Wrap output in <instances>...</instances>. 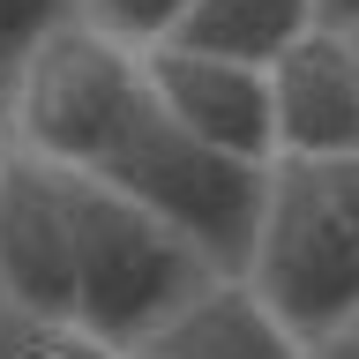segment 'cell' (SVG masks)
Segmentation results:
<instances>
[{
  "instance_id": "4",
  "label": "cell",
  "mask_w": 359,
  "mask_h": 359,
  "mask_svg": "<svg viewBox=\"0 0 359 359\" xmlns=\"http://www.w3.org/2000/svg\"><path fill=\"white\" fill-rule=\"evenodd\" d=\"M150 105V67L97 22H60L8 83V128L22 150H38L60 172H97L128 120Z\"/></svg>"
},
{
  "instance_id": "14",
  "label": "cell",
  "mask_w": 359,
  "mask_h": 359,
  "mask_svg": "<svg viewBox=\"0 0 359 359\" xmlns=\"http://www.w3.org/2000/svg\"><path fill=\"white\" fill-rule=\"evenodd\" d=\"M314 22H322V30H352V22H359V0H314Z\"/></svg>"
},
{
  "instance_id": "9",
  "label": "cell",
  "mask_w": 359,
  "mask_h": 359,
  "mask_svg": "<svg viewBox=\"0 0 359 359\" xmlns=\"http://www.w3.org/2000/svg\"><path fill=\"white\" fill-rule=\"evenodd\" d=\"M307 30H314V0H195L172 38L224 53V60H247V67H269Z\"/></svg>"
},
{
  "instance_id": "6",
  "label": "cell",
  "mask_w": 359,
  "mask_h": 359,
  "mask_svg": "<svg viewBox=\"0 0 359 359\" xmlns=\"http://www.w3.org/2000/svg\"><path fill=\"white\" fill-rule=\"evenodd\" d=\"M150 67L157 105L172 112L187 135L217 142L232 157H255V165H277V97H269V67L224 60V53H202V45H150L142 53Z\"/></svg>"
},
{
  "instance_id": "12",
  "label": "cell",
  "mask_w": 359,
  "mask_h": 359,
  "mask_svg": "<svg viewBox=\"0 0 359 359\" xmlns=\"http://www.w3.org/2000/svg\"><path fill=\"white\" fill-rule=\"evenodd\" d=\"M30 359H128V352H112V344L83 337L75 322H45V344H38Z\"/></svg>"
},
{
  "instance_id": "5",
  "label": "cell",
  "mask_w": 359,
  "mask_h": 359,
  "mask_svg": "<svg viewBox=\"0 0 359 359\" xmlns=\"http://www.w3.org/2000/svg\"><path fill=\"white\" fill-rule=\"evenodd\" d=\"M0 307L22 322H75V195L38 150L0 157Z\"/></svg>"
},
{
  "instance_id": "3",
  "label": "cell",
  "mask_w": 359,
  "mask_h": 359,
  "mask_svg": "<svg viewBox=\"0 0 359 359\" xmlns=\"http://www.w3.org/2000/svg\"><path fill=\"white\" fill-rule=\"evenodd\" d=\"M90 180H112L120 195L157 210L172 232H187V240L217 269H232V277H240L247 255H255L262 202H269V165L232 157V150H217V142L187 135L172 112L157 105V90H150V105L128 120V135L112 142V157Z\"/></svg>"
},
{
  "instance_id": "13",
  "label": "cell",
  "mask_w": 359,
  "mask_h": 359,
  "mask_svg": "<svg viewBox=\"0 0 359 359\" xmlns=\"http://www.w3.org/2000/svg\"><path fill=\"white\" fill-rule=\"evenodd\" d=\"M307 359H359V322H344L330 337H307Z\"/></svg>"
},
{
  "instance_id": "16",
  "label": "cell",
  "mask_w": 359,
  "mask_h": 359,
  "mask_svg": "<svg viewBox=\"0 0 359 359\" xmlns=\"http://www.w3.org/2000/svg\"><path fill=\"white\" fill-rule=\"evenodd\" d=\"M344 45H352V67H359V22H352V30H344Z\"/></svg>"
},
{
  "instance_id": "2",
  "label": "cell",
  "mask_w": 359,
  "mask_h": 359,
  "mask_svg": "<svg viewBox=\"0 0 359 359\" xmlns=\"http://www.w3.org/2000/svg\"><path fill=\"white\" fill-rule=\"evenodd\" d=\"M240 277L299 337L359 322V150L269 165L262 232Z\"/></svg>"
},
{
  "instance_id": "1",
  "label": "cell",
  "mask_w": 359,
  "mask_h": 359,
  "mask_svg": "<svg viewBox=\"0 0 359 359\" xmlns=\"http://www.w3.org/2000/svg\"><path fill=\"white\" fill-rule=\"evenodd\" d=\"M67 195H75V330L112 352H142L210 277H224L187 232H172L112 180L67 172Z\"/></svg>"
},
{
  "instance_id": "7",
  "label": "cell",
  "mask_w": 359,
  "mask_h": 359,
  "mask_svg": "<svg viewBox=\"0 0 359 359\" xmlns=\"http://www.w3.org/2000/svg\"><path fill=\"white\" fill-rule=\"evenodd\" d=\"M277 97V157H344L359 150V67L344 30L314 22L307 38L269 60Z\"/></svg>"
},
{
  "instance_id": "10",
  "label": "cell",
  "mask_w": 359,
  "mask_h": 359,
  "mask_svg": "<svg viewBox=\"0 0 359 359\" xmlns=\"http://www.w3.org/2000/svg\"><path fill=\"white\" fill-rule=\"evenodd\" d=\"M75 15H83V0H0V97L22 75V60Z\"/></svg>"
},
{
  "instance_id": "15",
  "label": "cell",
  "mask_w": 359,
  "mask_h": 359,
  "mask_svg": "<svg viewBox=\"0 0 359 359\" xmlns=\"http://www.w3.org/2000/svg\"><path fill=\"white\" fill-rule=\"evenodd\" d=\"M15 150V128H8V97H0V157Z\"/></svg>"
},
{
  "instance_id": "11",
  "label": "cell",
  "mask_w": 359,
  "mask_h": 359,
  "mask_svg": "<svg viewBox=\"0 0 359 359\" xmlns=\"http://www.w3.org/2000/svg\"><path fill=\"white\" fill-rule=\"evenodd\" d=\"M187 8L195 0H83V22H97L105 38L135 45V53H150V45H165L187 22Z\"/></svg>"
},
{
  "instance_id": "8",
  "label": "cell",
  "mask_w": 359,
  "mask_h": 359,
  "mask_svg": "<svg viewBox=\"0 0 359 359\" xmlns=\"http://www.w3.org/2000/svg\"><path fill=\"white\" fill-rule=\"evenodd\" d=\"M128 359H307V337L269 307L247 277H210L165 330Z\"/></svg>"
}]
</instances>
